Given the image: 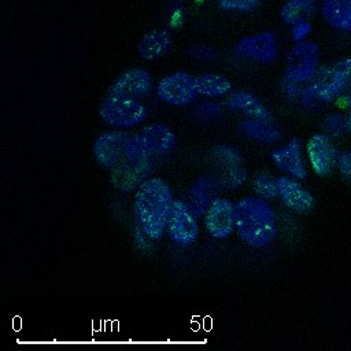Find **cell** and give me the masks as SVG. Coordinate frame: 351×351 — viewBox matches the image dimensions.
<instances>
[{"instance_id": "6da1fadb", "label": "cell", "mask_w": 351, "mask_h": 351, "mask_svg": "<svg viewBox=\"0 0 351 351\" xmlns=\"http://www.w3.org/2000/svg\"><path fill=\"white\" fill-rule=\"evenodd\" d=\"M173 206L170 186L160 178L140 184L134 196V215L140 229L151 240L162 237Z\"/></svg>"}, {"instance_id": "7a4b0ae2", "label": "cell", "mask_w": 351, "mask_h": 351, "mask_svg": "<svg viewBox=\"0 0 351 351\" xmlns=\"http://www.w3.org/2000/svg\"><path fill=\"white\" fill-rule=\"evenodd\" d=\"M236 232L251 247L269 245L277 237V215L263 199L247 196L236 204Z\"/></svg>"}, {"instance_id": "3957f363", "label": "cell", "mask_w": 351, "mask_h": 351, "mask_svg": "<svg viewBox=\"0 0 351 351\" xmlns=\"http://www.w3.org/2000/svg\"><path fill=\"white\" fill-rule=\"evenodd\" d=\"M351 85V56L330 67L318 69L315 75L302 88L300 103L306 108H317L346 92Z\"/></svg>"}, {"instance_id": "277c9868", "label": "cell", "mask_w": 351, "mask_h": 351, "mask_svg": "<svg viewBox=\"0 0 351 351\" xmlns=\"http://www.w3.org/2000/svg\"><path fill=\"white\" fill-rule=\"evenodd\" d=\"M287 69L284 73V80L295 84L308 82L318 70L319 62V48L314 41H300L296 43L285 56Z\"/></svg>"}, {"instance_id": "5b68a950", "label": "cell", "mask_w": 351, "mask_h": 351, "mask_svg": "<svg viewBox=\"0 0 351 351\" xmlns=\"http://www.w3.org/2000/svg\"><path fill=\"white\" fill-rule=\"evenodd\" d=\"M100 118L114 128H132L147 118V110L137 99L108 95L99 107Z\"/></svg>"}, {"instance_id": "8992f818", "label": "cell", "mask_w": 351, "mask_h": 351, "mask_svg": "<svg viewBox=\"0 0 351 351\" xmlns=\"http://www.w3.org/2000/svg\"><path fill=\"white\" fill-rule=\"evenodd\" d=\"M158 97L176 107L192 103L199 95L195 86V78L185 71H176L162 78L156 86Z\"/></svg>"}, {"instance_id": "52a82bcc", "label": "cell", "mask_w": 351, "mask_h": 351, "mask_svg": "<svg viewBox=\"0 0 351 351\" xmlns=\"http://www.w3.org/2000/svg\"><path fill=\"white\" fill-rule=\"evenodd\" d=\"M167 233L178 245H191L199 236V225L189 206L182 200L173 202L171 211L167 219Z\"/></svg>"}, {"instance_id": "ba28073f", "label": "cell", "mask_w": 351, "mask_h": 351, "mask_svg": "<svg viewBox=\"0 0 351 351\" xmlns=\"http://www.w3.org/2000/svg\"><path fill=\"white\" fill-rule=\"evenodd\" d=\"M234 53L258 63H271L278 53L277 37L270 30L244 37L236 44Z\"/></svg>"}, {"instance_id": "9c48e42d", "label": "cell", "mask_w": 351, "mask_h": 351, "mask_svg": "<svg viewBox=\"0 0 351 351\" xmlns=\"http://www.w3.org/2000/svg\"><path fill=\"white\" fill-rule=\"evenodd\" d=\"M204 223L213 237L228 239L236 229V204L223 197L213 199L206 213Z\"/></svg>"}, {"instance_id": "30bf717a", "label": "cell", "mask_w": 351, "mask_h": 351, "mask_svg": "<svg viewBox=\"0 0 351 351\" xmlns=\"http://www.w3.org/2000/svg\"><path fill=\"white\" fill-rule=\"evenodd\" d=\"M130 134L121 130L101 133L93 145L95 159L104 167H112L125 159V148Z\"/></svg>"}, {"instance_id": "8fae6325", "label": "cell", "mask_w": 351, "mask_h": 351, "mask_svg": "<svg viewBox=\"0 0 351 351\" xmlns=\"http://www.w3.org/2000/svg\"><path fill=\"white\" fill-rule=\"evenodd\" d=\"M152 80L151 74L145 69L134 67L122 73L110 86L108 95L138 99L144 97L151 92Z\"/></svg>"}, {"instance_id": "7c38bea8", "label": "cell", "mask_w": 351, "mask_h": 351, "mask_svg": "<svg viewBox=\"0 0 351 351\" xmlns=\"http://www.w3.org/2000/svg\"><path fill=\"white\" fill-rule=\"evenodd\" d=\"M140 148L149 156L154 154L163 155L173 149L176 145L174 132L162 123H152L144 126L134 136Z\"/></svg>"}, {"instance_id": "4fadbf2b", "label": "cell", "mask_w": 351, "mask_h": 351, "mask_svg": "<svg viewBox=\"0 0 351 351\" xmlns=\"http://www.w3.org/2000/svg\"><path fill=\"white\" fill-rule=\"evenodd\" d=\"M307 156L318 176H326L337 165V149L324 133L314 134L307 143Z\"/></svg>"}, {"instance_id": "5bb4252c", "label": "cell", "mask_w": 351, "mask_h": 351, "mask_svg": "<svg viewBox=\"0 0 351 351\" xmlns=\"http://www.w3.org/2000/svg\"><path fill=\"white\" fill-rule=\"evenodd\" d=\"M271 159L277 167L288 176H292L296 180H304L307 177L299 138H292L285 147L271 151Z\"/></svg>"}, {"instance_id": "9a60e30c", "label": "cell", "mask_w": 351, "mask_h": 351, "mask_svg": "<svg viewBox=\"0 0 351 351\" xmlns=\"http://www.w3.org/2000/svg\"><path fill=\"white\" fill-rule=\"evenodd\" d=\"M277 195L281 202L295 213L310 211L314 206V197L298 181L288 177L277 178Z\"/></svg>"}, {"instance_id": "2e32d148", "label": "cell", "mask_w": 351, "mask_h": 351, "mask_svg": "<svg viewBox=\"0 0 351 351\" xmlns=\"http://www.w3.org/2000/svg\"><path fill=\"white\" fill-rule=\"evenodd\" d=\"M225 107L228 110H233L237 112H241L252 119H261L266 122H271L273 117L269 108L252 93L239 90L233 92L226 100Z\"/></svg>"}, {"instance_id": "e0dca14e", "label": "cell", "mask_w": 351, "mask_h": 351, "mask_svg": "<svg viewBox=\"0 0 351 351\" xmlns=\"http://www.w3.org/2000/svg\"><path fill=\"white\" fill-rule=\"evenodd\" d=\"M321 15L329 27L351 33V0H322Z\"/></svg>"}, {"instance_id": "ac0fdd59", "label": "cell", "mask_w": 351, "mask_h": 351, "mask_svg": "<svg viewBox=\"0 0 351 351\" xmlns=\"http://www.w3.org/2000/svg\"><path fill=\"white\" fill-rule=\"evenodd\" d=\"M171 48V34L169 30L156 29L145 33L138 43V55L144 60H156L165 56Z\"/></svg>"}, {"instance_id": "d6986e66", "label": "cell", "mask_w": 351, "mask_h": 351, "mask_svg": "<svg viewBox=\"0 0 351 351\" xmlns=\"http://www.w3.org/2000/svg\"><path fill=\"white\" fill-rule=\"evenodd\" d=\"M239 128L244 136H247L252 140L265 143V144L276 143L281 138L280 129L277 126H274L271 122L248 118V119L241 121Z\"/></svg>"}, {"instance_id": "ffe728a7", "label": "cell", "mask_w": 351, "mask_h": 351, "mask_svg": "<svg viewBox=\"0 0 351 351\" xmlns=\"http://www.w3.org/2000/svg\"><path fill=\"white\" fill-rule=\"evenodd\" d=\"M211 189H213V181L208 177H199L196 180V182L193 184L189 196H188V206L191 208V211L193 213V215L196 218L203 217L210 204H211Z\"/></svg>"}, {"instance_id": "44dd1931", "label": "cell", "mask_w": 351, "mask_h": 351, "mask_svg": "<svg viewBox=\"0 0 351 351\" xmlns=\"http://www.w3.org/2000/svg\"><path fill=\"white\" fill-rule=\"evenodd\" d=\"M317 10V0H287L280 11V18L284 25L308 21Z\"/></svg>"}, {"instance_id": "7402d4cb", "label": "cell", "mask_w": 351, "mask_h": 351, "mask_svg": "<svg viewBox=\"0 0 351 351\" xmlns=\"http://www.w3.org/2000/svg\"><path fill=\"white\" fill-rule=\"evenodd\" d=\"M195 86L199 95L207 97H221L230 92L232 84L228 78L214 73H204L195 78Z\"/></svg>"}, {"instance_id": "603a6c76", "label": "cell", "mask_w": 351, "mask_h": 351, "mask_svg": "<svg viewBox=\"0 0 351 351\" xmlns=\"http://www.w3.org/2000/svg\"><path fill=\"white\" fill-rule=\"evenodd\" d=\"M192 115L199 122H217L222 118L223 110L213 101H200L192 108Z\"/></svg>"}, {"instance_id": "cb8c5ba5", "label": "cell", "mask_w": 351, "mask_h": 351, "mask_svg": "<svg viewBox=\"0 0 351 351\" xmlns=\"http://www.w3.org/2000/svg\"><path fill=\"white\" fill-rule=\"evenodd\" d=\"M254 189L265 199H274L277 196V178H273L266 171H261L254 180Z\"/></svg>"}, {"instance_id": "d4e9b609", "label": "cell", "mask_w": 351, "mask_h": 351, "mask_svg": "<svg viewBox=\"0 0 351 351\" xmlns=\"http://www.w3.org/2000/svg\"><path fill=\"white\" fill-rule=\"evenodd\" d=\"M322 128H324V132H326V134H329V136H335V137L343 136L347 132L346 115L339 114V112L329 114L324 119Z\"/></svg>"}, {"instance_id": "484cf974", "label": "cell", "mask_w": 351, "mask_h": 351, "mask_svg": "<svg viewBox=\"0 0 351 351\" xmlns=\"http://www.w3.org/2000/svg\"><path fill=\"white\" fill-rule=\"evenodd\" d=\"M214 155L215 158L222 162L226 169H232V167H237V166H241V156L240 154L232 148V147H228V145H219L214 149Z\"/></svg>"}, {"instance_id": "4316f807", "label": "cell", "mask_w": 351, "mask_h": 351, "mask_svg": "<svg viewBox=\"0 0 351 351\" xmlns=\"http://www.w3.org/2000/svg\"><path fill=\"white\" fill-rule=\"evenodd\" d=\"M262 0H218V5L225 11L250 12L261 5Z\"/></svg>"}, {"instance_id": "83f0119b", "label": "cell", "mask_w": 351, "mask_h": 351, "mask_svg": "<svg viewBox=\"0 0 351 351\" xmlns=\"http://www.w3.org/2000/svg\"><path fill=\"white\" fill-rule=\"evenodd\" d=\"M189 55L199 62H214L218 58V52L208 45H193Z\"/></svg>"}, {"instance_id": "f1b7e54d", "label": "cell", "mask_w": 351, "mask_h": 351, "mask_svg": "<svg viewBox=\"0 0 351 351\" xmlns=\"http://www.w3.org/2000/svg\"><path fill=\"white\" fill-rule=\"evenodd\" d=\"M313 27H311V23L308 21H303V22H299V23H295L292 25V29H291V37L295 43H300V41H304L308 34L311 33Z\"/></svg>"}, {"instance_id": "f546056e", "label": "cell", "mask_w": 351, "mask_h": 351, "mask_svg": "<svg viewBox=\"0 0 351 351\" xmlns=\"http://www.w3.org/2000/svg\"><path fill=\"white\" fill-rule=\"evenodd\" d=\"M281 88H282L284 96H287L289 100H295V99L300 97L302 89L299 88V84L291 82V81H288V80H282Z\"/></svg>"}, {"instance_id": "4dcf8cb0", "label": "cell", "mask_w": 351, "mask_h": 351, "mask_svg": "<svg viewBox=\"0 0 351 351\" xmlns=\"http://www.w3.org/2000/svg\"><path fill=\"white\" fill-rule=\"evenodd\" d=\"M337 167L344 176H351V151H347L339 156Z\"/></svg>"}, {"instance_id": "1f68e13d", "label": "cell", "mask_w": 351, "mask_h": 351, "mask_svg": "<svg viewBox=\"0 0 351 351\" xmlns=\"http://www.w3.org/2000/svg\"><path fill=\"white\" fill-rule=\"evenodd\" d=\"M343 103H344V106L351 107V85L346 89V93L343 96Z\"/></svg>"}, {"instance_id": "d6a6232c", "label": "cell", "mask_w": 351, "mask_h": 351, "mask_svg": "<svg viewBox=\"0 0 351 351\" xmlns=\"http://www.w3.org/2000/svg\"><path fill=\"white\" fill-rule=\"evenodd\" d=\"M346 128H347V132L351 133V112L346 115Z\"/></svg>"}]
</instances>
